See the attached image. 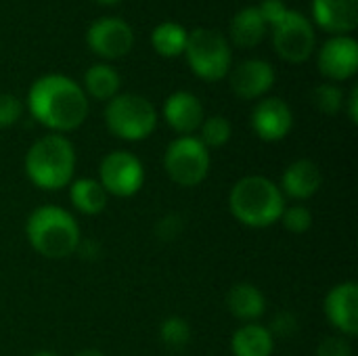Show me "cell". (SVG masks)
<instances>
[{"instance_id": "6da1fadb", "label": "cell", "mask_w": 358, "mask_h": 356, "mask_svg": "<svg viewBox=\"0 0 358 356\" xmlns=\"http://www.w3.org/2000/svg\"><path fill=\"white\" fill-rule=\"evenodd\" d=\"M31 118L55 134L80 128L88 118V97L80 84L63 73L40 76L27 92Z\"/></svg>"}, {"instance_id": "7a4b0ae2", "label": "cell", "mask_w": 358, "mask_h": 356, "mask_svg": "<svg viewBox=\"0 0 358 356\" xmlns=\"http://www.w3.org/2000/svg\"><path fill=\"white\" fill-rule=\"evenodd\" d=\"M76 147L65 134H44L31 143L23 168L31 185L42 191H59L71 185L76 174Z\"/></svg>"}, {"instance_id": "3957f363", "label": "cell", "mask_w": 358, "mask_h": 356, "mask_svg": "<svg viewBox=\"0 0 358 356\" xmlns=\"http://www.w3.org/2000/svg\"><path fill=\"white\" fill-rule=\"evenodd\" d=\"M229 210L237 222L250 229H268L279 222L285 210V195L266 176H243L229 193Z\"/></svg>"}, {"instance_id": "277c9868", "label": "cell", "mask_w": 358, "mask_h": 356, "mask_svg": "<svg viewBox=\"0 0 358 356\" xmlns=\"http://www.w3.org/2000/svg\"><path fill=\"white\" fill-rule=\"evenodd\" d=\"M25 237L36 254L63 260L76 254L82 231L71 212L59 206H40L25 220Z\"/></svg>"}, {"instance_id": "5b68a950", "label": "cell", "mask_w": 358, "mask_h": 356, "mask_svg": "<svg viewBox=\"0 0 358 356\" xmlns=\"http://www.w3.org/2000/svg\"><path fill=\"white\" fill-rule=\"evenodd\" d=\"M105 124L109 132L122 141H145L157 128V109L147 97L124 92L107 101Z\"/></svg>"}, {"instance_id": "8992f818", "label": "cell", "mask_w": 358, "mask_h": 356, "mask_svg": "<svg viewBox=\"0 0 358 356\" xmlns=\"http://www.w3.org/2000/svg\"><path fill=\"white\" fill-rule=\"evenodd\" d=\"M182 55L187 57L191 71L206 82H220L231 71L233 52L229 40L218 29L195 27L187 38Z\"/></svg>"}, {"instance_id": "52a82bcc", "label": "cell", "mask_w": 358, "mask_h": 356, "mask_svg": "<svg viewBox=\"0 0 358 356\" xmlns=\"http://www.w3.org/2000/svg\"><path fill=\"white\" fill-rule=\"evenodd\" d=\"M210 149L197 136H178L170 141L164 153V170L178 187H197L210 174Z\"/></svg>"}, {"instance_id": "ba28073f", "label": "cell", "mask_w": 358, "mask_h": 356, "mask_svg": "<svg viewBox=\"0 0 358 356\" xmlns=\"http://www.w3.org/2000/svg\"><path fill=\"white\" fill-rule=\"evenodd\" d=\"M317 46L315 27L306 15L289 8L285 19L273 27V48L277 55L294 65H300L310 59Z\"/></svg>"}, {"instance_id": "9c48e42d", "label": "cell", "mask_w": 358, "mask_h": 356, "mask_svg": "<svg viewBox=\"0 0 358 356\" xmlns=\"http://www.w3.org/2000/svg\"><path fill=\"white\" fill-rule=\"evenodd\" d=\"M99 183L113 197H132L145 185V166L143 162L124 149L111 151L101 159Z\"/></svg>"}, {"instance_id": "30bf717a", "label": "cell", "mask_w": 358, "mask_h": 356, "mask_svg": "<svg viewBox=\"0 0 358 356\" xmlns=\"http://www.w3.org/2000/svg\"><path fill=\"white\" fill-rule=\"evenodd\" d=\"M86 44L96 57L113 61L130 52L134 44V31L120 17H101L86 29Z\"/></svg>"}, {"instance_id": "8fae6325", "label": "cell", "mask_w": 358, "mask_h": 356, "mask_svg": "<svg viewBox=\"0 0 358 356\" xmlns=\"http://www.w3.org/2000/svg\"><path fill=\"white\" fill-rule=\"evenodd\" d=\"M254 134L264 143L283 141L294 128L292 107L279 97H264L256 103L250 118Z\"/></svg>"}, {"instance_id": "7c38bea8", "label": "cell", "mask_w": 358, "mask_h": 356, "mask_svg": "<svg viewBox=\"0 0 358 356\" xmlns=\"http://www.w3.org/2000/svg\"><path fill=\"white\" fill-rule=\"evenodd\" d=\"M319 71L331 82H344L358 71V44L352 36L329 38L317 55Z\"/></svg>"}, {"instance_id": "4fadbf2b", "label": "cell", "mask_w": 358, "mask_h": 356, "mask_svg": "<svg viewBox=\"0 0 358 356\" xmlns=\"http://www.w3.org/2000/svg\"><path fill=\"white\" fill-rule=\"evenodd\" d=\"M323 311L329 323L340 332L344 338L358 336V283L357 281H342L334 285L323 302Z\"/></svg>"}, {"instance_id": "5bb4252c", "label": "cell", "mask_w": 358, "mask_h": 356, "mask_svg": "<svg viewBox=\"0 0 358 356\" xmlns=\"http://www.w3.org/2000/svg\"><path fill=\"white\" fill-rule=\"evenodd\" d=\"M231 73V88L243 101L262 99L275 84V67L264 59H245Z\"/></svg>"}, {"instance_id": "9a60e30c", "label": "cell", "mask_w": 358, "mask_h": 356, "mask_svg": "<svg viewBox=\"0 0 358 356\" xmlns=\"http://www.w3.org/2000/svg\"><path fill=\"white\" fill-rule=\"evenodd\" d=\"M164 120L166 124L178 132L180 136H191L199 130L201 122L206 120L201 101L189 92V90H176L172 92L164 103Z\"/></svg>"}, {"instance_id": "2e32d148", "label": "cell", "mask_w": 358, "mask_h": 356, "mask_svg": "<svg viewBox=\"0 0 358 356\" xmlns=\"http://www.w3.org/2000/svg\"><path fill=\"white\" fill-rule=\"evenodd\" d=\"M313 19L331 36H348L358 25V0H313Z\"/></svg>"}, {"instance_id": "e0dca14e", "label": "cell", "mask_w": 358, "mask_h": 356, "mask_svg": "<svg viewBox=\"0 0 358 356\" xmlns=\"http://www.w3.org/2000/svg\"><path fill=\"white\" fill-rule=\"evenodd\" d=\"M321 185H323L321 168L313 159H296L285 168L279 189L285 195V199L292 197L296 201H304L315 197Z\"/></svg>"}, {"instance_id": "ac0fdd59", "label": "cell", "mask_w": 358, "mask_h": 356, "mask_svg": "<svg viewBox=\"0 0 358 356\" xmlns=\"http://www.w3.org/2000/svg\"><path fill=\"white\" fill-rule=\"evenodd\" d=\"M229 313L245 323H258L266 313V298L254 283H235L227 294Z\"/></svg>"}, {"instance_id": "d6986e66", "label": "cell", "mask_w": 358, "mask_h": 356, "mask_svg": "<svg viewBox=\"0 0 358 356\" xmlns=\"http://www.w3.org/2000/svg\"><path fill=\"white\" fill-rule=\"evenodd\" d=\"M275 338L260 323H243L231 338L233 356H273Z\"/></svg>"}, {"instance_id": "ffe728a7", "label": "cell", "mask_w": 358, "mask_h": 356, "mask_svg": "<svg viewBox=\"0 0 358 356\" xmlns=\"http://www.w3.org/2000/svg\"><path fill=\"white\" fill-rule=\"evenodd\" d=\"M266 29L258 6H243L231 21V40L239 48H254L264 40Z\"/></svg>"}, {"instance_id": "44dd1931", "label": "cell", "mask_w": 358, "mask_h": 356, "mask_svg": "<svg viewBox=\"0 0 358 356\" xmlns=\"http://www.w3.org/2000/svg\"><path fill=\"white\" fill-rule=\"evenodd\" d=\"M71 206L86 216H96L107 208L109 195L96 178H73L69 185Z\"/></svg>"}, {"instance_id": "7402d4cb", "label": "cell", "mask_w": 358, "mask_h": 356, "mask_svg": "<svg viewBox=\"0 0 358 356\" xmlns=\"http://www.w3.org/2000/svg\"><path fill=\"white\" fill-rule=\"evenodd\" d=\"M120 73L107 63L90 65L84 73V92L86 97H92L96 101H111L115 94H120Z\"/></svg>"}, {"instance_id": "603a6c76", "label": "cell", "mask_w": 358, "mask_h": 356, "mask_svg": "<svg viewBox=\"0 0 358 356\" xmlns=\"http://www.w3.org/2000/svg\"><path fill=\"white\" fill-rule=\"evenodd\" d=\"M189 31L176 21H164L151 31V46L162 57H178L185 52Z\"/></svg>"}, {"instance_id": "cb8c5ba5", "label": "cell", "mask_w": 358, "mask_h": 356, "mask_svg": "<svg viewBox=\"0 0 358 356\" xmlns=\"http://www.w3.org/2000/svg\"><path fill=\"white\" fill-rule=\"evenodd\" d=\"M233 136V126L224 115H210L199 126V141L208 149H220L224 147Z\"/></svg>"}, {"instance_id": "d4e9b609", "label": "cell", "mask_w": 358, "mask_h": 356, "mask_svg": "<svg viewBox=\"0 0 358 356\" xmlns=\"http://www.w3.org/2000/svg\"><path fill=\"white\" fill-rule=\"evenodd\" d=\"M159 340L170 350H182L191 344V325L182 317H168L159 325Z\"/></svg>"}, {"instance_id": "484cf974", "label": "cell", "mask_w": 358, "mask_h": 356, "mask_svg": "<svg viewBox=\"0 0 358 356\" xmlns=\"http://www.w3.org/2000/svg\"><path fill=\"white\" fill-rule=\"evenodd\" d=\"M313 105L325 115H336L344 107V92L331 82L319 84L313 90Z\"/></svg>"}, {"instance_id": "4316f807", "label": "cell", "mask_w": 358, "mask_h": 356, "mask_svg": "<svg viewBox=\"0 0 358 356\" xmlns=\"http://www.w3.org/2000/svg\"><path fill=\"white\" fill-rule=\"evenodd\" d=\"M279 222L285 227V231L302 235V233L310 231V227H313V212L306 206H289V208L285 206Z\"/></svg>"}, {"instance_id": "83f0119b", "label": "cell", "mask_w": 358, "mask_h": 356, "mask_svg": "<svg viewBox=\"0 0 358 356\" xmlns=\"http://www.w3.org/2000/svg\"><path fill=\"white\" fill-rule=\"evenodd\" d=\"M266 329L271 332V336L275 340H292L300 332V321H298V317L294 313L281 311V313L275 315V319L271 321V325Z\"/></svg>"}, {"instance_id": "f1b7e54d", "label": "cell", "mask_w": 358, "mask_h": 356, "mask_svg": "<svg viewBox=\"0 0 358 356\" xmlns=\"http://www.w3.org/2000/svg\"><path fill=\"white\" fill-rule=\"evenodd\" d=\"M23 115V103L10 92H0V128L15 126Z\"/></svg>"}, {"instance_id": "f546056e", "label": "cell", "mask_w": 358, "mask_h": 356, "mask_svg": "<svg viewBox=\"0 0 358 356\" xmlns=\"http://www.w3.org/2000/svg\"><path fill=\"white\" fill-rule=\"evenodd\" d=\"M185 231V220L180 214L176 212H170V214H164L157 222H155V235L157 239L162 241H174L182 235Z\"/></svg>"}, {"instance_id": "4dcf8cb0", "label": "cell", "mask_w": 358, "mask_h": 356, "mask_svg": "<svg viewBox=\"0 0 358 356\" xmlns=\"http://www.w3.org/2000/svg\"><path fill=\"white\" fill-rule=\"evenodd\" d=\"M317 356H352L350 340L344 336H329L317 346Z\"/></svg>"}, {"instance_id": "1f68e13d", "label": "cell", "mask_w": 358, "mask_h": 356, "mask_svg": "<svg viewBox=\"0 0 358 356\" xmlns=\"http://www.w3.org/2000/svg\"><path fill=\"white\" fill-rule=\"evenodd\" d=\"M258 10L266 23V27H275L277 23H281L287 15V4L283 0H262L258 4Z\"/></svg>"}, {"instance_id": "d6a6232c", "label": "cell", "mask_w": 358, "mask_h": 356, "mask_svg": "<svg viewBox=\"0 0 358 356\" xmlns=\"http://www.w3.org/2000/svg\"><path fill=\"white\" fill-rule=\"evenodd\" d=\"M76 254L82 258V260H96L101 256V243L96 239H80L78 243V250Z\"/></svg>"}, {"instance_id": "836d02e7", "label": "cell", "mask_w": 358, "mask_h": 356, "mask_svg": "<svg viewBox=\"0 0 358 356\" xmlns=\"http://www.w3.org/2000/svg\"><path fill=\"white\" fill-rule=\"evenodd\" d=\"M344 105H346V111H348V118L352 124H358V86H352L350 92H348V99H344Z\"/></svg>"}, {"instance_id": "e575fe53", "label": "cell", "mask_w": 358, "mask_h": 356, "mask_svg": "<svg viewBox=\"0 0 358 356\" xmlns=\"http://www.w3.org/2000/svg\"><path fill=\"white\" fill-rule=\"evenodd\" d=\"M73 356H107V355H103L101 350H94V348H84V350L76 353Z\"/></svg>"}, {"instance_id": "d590c367", "label": "cell", "mask_w": 358, "mask_h": 356, "mask_svg": "<svg viewBox=\"0 0 358 356\" xmlns=\"http://www.w3.org/2000/svg\"><path fill=\"white\" fill-rule=\"evenodd\" d=\"M99 4H105V6H113V4H117V2H122V0H96Z\"/></svg>"}, {"instance_id": "8d00e7d4", "label": "cell", "mask_w": 358, "mask_h": 356, "mask_svg": "<svg viewBox=\"0 0 358 356\" xmlns=\"http://www.w3.org/2000/svg\"><path fill=\"white\" fill-rule=\"evenodd\" d=\"M31 356H59L57 353H50V350H40V353H36V355Z\"/></svg>"}]
</instances>
